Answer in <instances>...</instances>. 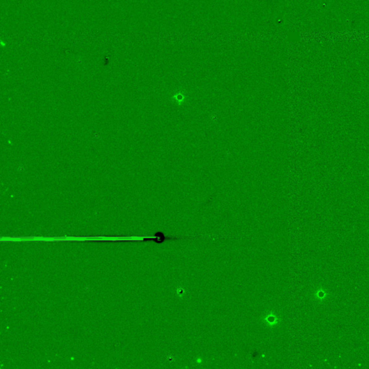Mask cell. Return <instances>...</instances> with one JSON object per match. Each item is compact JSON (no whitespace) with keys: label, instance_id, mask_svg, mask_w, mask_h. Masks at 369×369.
Listing matches in <instances>:
<instances>
[{"label":"cell","instance_id":"obj_1","mask_svg":"<svg viewBox=\"0 0 369 369\" xmlns=\"http://www.w3.org/2000/svg\"><path fill=\"white\" fill-rule=\"evenodd\" d=\"M263 321L265 322V324H267L269 327H273L276 326L280 322V319L278 316L273 312H271L265 315L263 318Z\"/></svg>","mask_w":369,"mask_h":369},{"label":"cell","instance_id":"obj_2","mask_svg":"<svg viewBox=\"0 0 369 369\" xmlns=\"http://www.w3.org/2000/svg\"><path fill=\"white\" fill-rule=\"evenodd\" d=\"M172 99L176 102L179 105L183 104L186 100V95L184 91H179L175 93L172 95Z\"/></svg>","mask_w":369,"mask_h":369},{"label":"cell","instance_id":"obj_3","mask_svg":"<svg viewBox=\"0 0 369 369\" xmlns=\"http://www.w3.org/2000/svg\"><path fill=\"white\" fill-rule=\"evenodd\" d=\"M325 295H326V294H325L324 291H319L317 293V297L319 298H320V299H324Z\"/></svg>","mask_w":369,"mask_h":369},{"label":"cell","instance_id":"obj_4","mask_svg":"<svg viewBox=\"0 0 369 369\" xmlns=\"http://www.w3.org/2000/svg\"><path fill=\"white\" fill-rule=\"evenodd\" d=\"M184 292H185V291H184V290L183 289H182V288H180V289H178L177 290V295H179V296H180L183 295V294L184 293Z\"/></svg>","mask_w":369,"mask_h":369}]
</instances>
